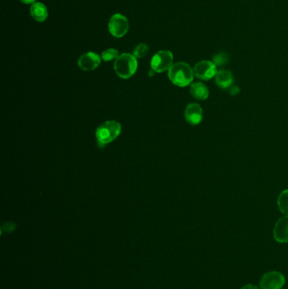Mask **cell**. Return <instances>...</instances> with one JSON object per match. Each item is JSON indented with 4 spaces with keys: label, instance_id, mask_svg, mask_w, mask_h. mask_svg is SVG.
<instances>
[{
    "label": "cell",
    "instance_id": "obj_1",
    "mask_svg": "<svg viewBox=\"0 0 288 289\" xmlns=\"http://www.w3.org/2000/svg\"><path fill=\"white\" fill-rule=\"evenodd\" d=\"M193 69L184 62H177L168 70V78L173 84L179 87L189 86L193 81Z\"/></svg>",
    "mask_w": 288,
    "mask_h": 289
},
{
    "label": "cell",
    "instance_id": "obj_4",
    "mask_svg": "<svg viewBox=\"0 0 288 289\" xmlns=\"http://www.w3.org/2000/svg\"><path fill=\"white\" fill-rule=\"evenodd\" d=\"M130 28L129 20L125 16L121 14H115L112 16L108 22V30L112 35L120 39L126 35Z\"/></svg>",
    "mask_w": 288,
    "mask_h": 289
},
{
    "label": "cell",
    "instance_id": "obj_13",
    "mask_svg": "<svg viewBox=\"0 0 288 289\" xmlns=\"http://www.w3.org/2000/svg\"><path fill=\"white\" fill-rule=\"evenodd\" d=\"M190 94L194 98L200 101H204L209 96V90L206 85L201 82H195L191 84L190 86Z\"/></svg>",
    "mask_w": 288,
    "mask_h": 289
},
{
    "label": "cell",
    "instance_id": "obj_19",
    "mask_svg": "<svg viewBox=\"0 0 288 289\" xmlns=\"http://www.w3.org/2000/svg\"><path fill=\"white\" fill-rule=\"evenodd\" d=\"M241 289H259L257 288L255 285H253V284H246V285H244L243 288Z\"/></svg>",
    "mask_w": 288,
    "mask_h": 289
},
{
    "label": "cell",
    "instance_id": "obj_5",
    "mask_svg": "<svg viewBox=\"0 0 288 289\" xmlns=\"http://www.w3.org/2000/svg\"><path fill=\"white\" fill-rule=\"evenodd\" d=\"M173 55L171 52L167 51V50L159 51L152 58V62H151L152 70L156 73L164 72L171 68L173 65Z\"/></svg>",
    "mask_w": 288,
    "mask_h": 289
},
{
    "label": "cell",
    "instance_id": "obj_2",
    "mask_svg": "<svg viewBox=\"0 0 288 289\" xmlns=\"http://www.w3.org/2000/svg\"><path fill=\"white\" fill-rule=\"evenodd\" d=\"M122 126L117 121L111 120L105 122L100 125L96 131L97 144L100 147H103L107 144L117 139L120 135Z\"/></svg>",
    "mask_w": 288,
    "mask_h": 289
},
{
    "label": "cell",
    "instance_id": "obj_12",
    "mask_svg": "<svg viewBox=\"0 0 288 289\" xmlns=\"http://www.w3.org/2000/svg\"><path fill=\"white\" fill-rule=\"evenodd\" d=\"M30 11H31V16L32 18L38 22H43L48 18V9L43 3L40 2L32 3Z\"/></svg>",
    "mask_w": 288,
    "mask_h": 289
},
{
    "label": "cell",
    "instance_id": "obj_15",
    "mask_svg": "<svg viewBox=\"0 0 288 289\" xmlns=\"http://www.w3.org/2000/svg\"><path fill=\"white\" fill-rule=\"evenodd\" d=\"M118 56H119L118 51L115 48H108L102 52V54H101V58L106 62L114 60V59L116 60Z\"/></svg>",
    "mask_w": 288,
    "mask_h": 289
},
{
    "label": "cell",
    "instance_id": "obj_3",
    "mask_svg": "<svg viewBox=\"0 0 288 289\" xmlns=\"http://www.w3.org/2000/svg\"><path fill=\"white\" fill-rule=\"evenodd\" d=\"M138 62L136 58L131 54H122L114 63V70L122 79H129L136 72Z\"/></svg>",
    "mask_w": 288,
    "mask_h": 289
},
{
    "label": "cell",
    "instance_id": "obj_17",
    "mask_svg": "<svg viewBox=\"0 0 288 289\" xmlns=\"http://www.w3.org/2000/svg\"><path fill=\"white\" fill-rule=\"evenodd\" d=\"M149 52V47L146 43H140L134 49L133 55L135 58H141L146 56Z\"/></svg>",
    "mask_w": 288,
    "mask_h": 289
},
{
    "label": "cell",
    "instance_id": "obj_20",
    "mask_svg": "<svg viewBox=\"0 0 288 289\" xmlns=\"http://www.w3.org/2000/svg\"><path fill=\"white\" fill-rule=\"evenodd\" d=\"M20 2H22L23 3H25V4H30V3H35L36 0H19Z\"/></svg>",
    "mask_w": 288,
    "mask_h": 289
},
{
    "label": "cell",
    "instance_id": "obj_6",
    "mask_svg": "<svg viewBox=\"0 0 288 289\" xmlns=\"http://www.w3.org/2000/svg\"><path fill=\"white\" fill-rule=\"evenodd\" d=\"M286 278L283 274L273 270L265 274L260 279L261 289H282L285 285Z\"/></svg>",
    "mask_w": 288,
    "mask_h": 289
},
{
    "label": "cell",
    "instance_id": "obj_14",
    "mask_svg": "<svg viewBox=\"0 0 288 289\" xmlns=\"http://www.w3.org/2000/svg\"><path fill=\"white\" fill-rule=\"evenodd\" d=\"M279 209L286 216H288V190L282 191L277 200Z\"/></svg>",
    "mask_w": 288,
    "mask_h": 289
},
{
    "label": "cell",
    "instance_id": "obj_8",
    "mask_svg": "<svg viewBox=\"0 0 288 289\" xmlns=\"http://www.w3.org/2000/svg\"><path fill=\"white\" fill-rule=\"evenodd\" d=\"M101 64V57L98 54L88 52L82 54L78 60L79 69L84 71H92L97 68Z\"/></svg>",
    "mask_w": 288,
    "mask_h": 289
},
{
    "label": "cell",
    "instance_id": "obj_7",
    "mask_svg": "<svg viewBox=\"0 0 288 289\" xmlns=\"http://www.w3.org/2000/svg\"><path fill=\"white\" fill-rule=\"evenodd\" d=\"M193 74L194 76L202 79V80H209L215 77L217 73V67L212 61L203 60L195 64L193 67Z\"/></svg>",
    "mask_w": 288,
    "mask_h": 289
},
{
    "label": "cell",
    "instance_id": "obj_16",
    "mask_svg": "<svg viewBox=\"0 0 288 289\" xmlns=\"http://www.w3.org/2000/svg\"><path fill=\"white\" fill-rule=\"evenodd\" d=\"M229 61V56L226 53H219V54L214 55L212 58V62L217 66H223L226 64H228Z\"/></svg>",
    "mask_w": 288,
    "mask_h": 289
},
{
    "label": "cell",
    "instance_id": "obj_11",
    "mask_svg": "<svg viewBox=\"0 0 288 289\" xmlns=\"http://www.w3.org/2000/svg\"><path fill=\"white\" fill-rule=\"evenodd\" d=\"M216 85L221 87L222 89H228L231 87L233 84L234 79L231 71L229 70H222L217 71L215 77Z\"/></svg>",
    "mask_w": 288,
    "mask_h": 289
},
{
    "label": "cell",
    "instance_id": "obj_10",
    "mask_svg": "<svg viewBox=\"0 0 288 289\" xmlns=\"http://www.w3.org/2000/svg\"><path fill=\"white\" fill-rule=\"evenodd\" d=\"M273 234H274V238L278 243H288V216L281 217L276 222Z\"/></svg>",
    "mask_w": 288,
    "mask_h": 289
},
{
    "label": "cell",
    "instance_id": "obj_18",
    "mask_svg": "<svg viewBox=\"0 0 288 289\" xmlns=\"http://www.w3.org/2000/svg\"><path fill=\"white\" fill-rule=\"evenodd\" d=\"M16 228V226L15 223H7L2 227V231H5V232H13V231H15Z\"/></svg>",
    "mask_w": 288,
    "mask_h": 289
},
{
    "label": "cell",
    "instance_id": "obj_9",
    "mask_svg": "<svg viewBox=\"0 0 288 289\" xmlns=\"http://www.w3.org/2000/svg\"><path fill=\"white\" fill-rule=\"evenodd\" d=\"M184 117L189 124L198 125L203 119V109L198 103H190L185 108Z\"/></svg>",
    "mask_w": 288,
    "mask_h": 289
}]
</instances>
